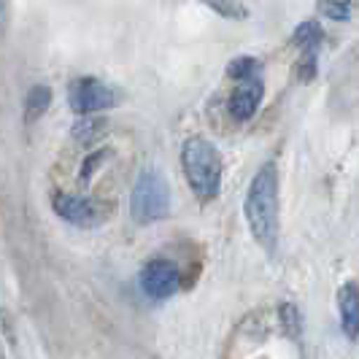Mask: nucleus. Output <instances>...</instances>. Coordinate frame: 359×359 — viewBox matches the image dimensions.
<instances>
[{"instance_id":"obj_11","label":"nucleus","mask_w":359,"mask_h":359,"mask_svg":"<svg viewBox=\"0 0 359 359\" xmlns=\"http://www.w3.org/2000/svg\"><path fill=\"white\" fill-rule=\"evenodd\" d=\"M100 135H106V122H100V119L84 116V119H79V122L73 125V138H76L79 144H92V141H97Z\"/></svg>"},{"instance_id":"obj_4","label":"nucleus","mask_w":359,"mask_h":359,"mask_svg":"<svg viewBox=\"0 0 359 359\" xmlns=\"http://www.w3.org/2000/svg\"><path fill=\"white\" fill-rule=\"evenodd\" d=\"M52 208L60 219H65L68 224L81 227V230L100 227L108 219V211H111L100 200L90 198V195H71V192H54Z\"/></svg>"},{"instance_id":"obj_15","label":"nucleus","mask_w":359,"mask_h":359,"mask_svg":"<svg viewBox=\"0 0 359 359\" xmlns=\"http://www.w3.org/2000/svg\"><path fill=\"white\" fill-rule=\"evenodd\" d=\"M106 157H108V151H103V149H100V151H95V154H90L87 160L81 162V173H79V181H84V184H87V181H90L92 176H95L97 165L106 160Z\"/></svg>"},{"instance_id":"obj_7","label":"nucleus","mask_w":359,"mask_h":359,"mask_svg":"<svg viewBox=\"0 0 359 359\" xmlns=\"http://www.w3.org/2000/svg\"><path fill=\"white\" fill-rule=\"evenodd\" d=\"M262 95H265V87H262L259 79L238 84V87L230 92V100H227L230 116H233L235 122H249L254 114H257L259 103H262Z\"/></svg>"},{"instance_id":"obj_5","label":"nucleus","mask_w":359,"mask_h":359,"mask_svg":"<svg viewBox=\"0 0 359 359\" xmlns=\"http://www.w3.org/2000/svg\"><path fill=\"white\" fill-rule=\"evenodd\" d=\"M119 90H114L111 84L100 81V79H92V76H84V79H76L68 90V103L76 114L81 116H90V114H97V111H106V108H114L119 103Z\"/></svg>"},{"instance_id":"obj_8","label":"nucleus","mask_w":359,"mask_h":359,"mask_svg":"<svg viewBox=\"0 0 359 359\" xmlns=\"http://www.w3.org/2000/svg\"><path fill=\"white\" fill-rule=\"evenodd\" d=\"M338 316L341 330L348 341H359V289L357 284H343L338 289Z\"/></svg>"},{"instance_id":"obj_17","label":"nucleus","mask_w":359,"mask_h":359,"mask_svg":"<svg viewBox=\"0 0 359 359\" xmlns=\"http://www.w3.org/2000/svg\"><path fill=\"white\" fill-rule=\"evenodd\" d=\"M313 73H316V52H306L300 68H297V76H300V81H311Z\"/></svg>"},{"instance_id":"obj_6","label":"nucleus","mask_w":359,"mask_h":359,"mask_svg":"<svg viewBox=\"0 0 359 359\" xmlns=\"http://www.w3.org/2000/svg\"><path fill=\"white\" fill-rule=\"evenodd\" d=\"M138 284H141V292H144L146 297L165 300V297H170V294L179 292L181 273L170 259H149L144 268H141Z\"/></svg>"},{"instance_id":"obj_3","label":"nucleus","mask_w":359,"mask_h":359,"mask_svg":"<svg viewBox=\"0 0 359 359\" xmlns=\"http://www.w3.org/2000/svg\"><path fill=\"white\" fill-rule=\"evenodd\" d=\"M130 214L138 224H154L170 214V184L157 168L138 173L130 192Z\"/></svg>"},{"instance_id":"obj_14","label":"nucleus","mask_w":359,"mask_h":359,"mask_svg":"<svg viewBox=\"0 0 359 359\" xmlns=\"http://www.w3.org/2000/svg\"><path fill=\"white\" fill-rule=\"evenodd\" d=\"M319 8H322V14L327 19L343 22V19L351 17V11H354V3H322Z\"/></svg>"},{"instance_id":"obj_2","label":"nucleus","mask_w":359,"mask_h":359,"mask_svg":"<svg viewBox=\"0 0 359 359\" xmlns=\"http://www.w3.org/2000/svg\"><path fill=\"white\" fill-rule=\"evenodd\" d=\"M181 168H184V179L192 187V192L200 200H214L222 189V173H224V162L222 154L208 138L192 135L181 146Z\"/></svg>"},{"instance_id":"obj_16","label":"nucleus","mask_w":359,"mask_h":359,"mask_svg":"<svg viewBox=\"0 0 359 359\" xmlns=\"http://www.w3.org/2000/svg\"><path fill=\"white\" fill-rule=\"evenodd\" d=\"M281 319H284V330H287L292 338H297V332H300V316H297V311H294L292 303L281 306Z\"/></svg>"},{"instance_id":"obj_13","label":"nucleus","mask_w":359,"mask_h":359,"mask_svg":"<svg viewBox=\"0 0 359 359\" xmlns=\"http://www.w3.org/2000/svg\"><path fill=\"white\" fill-rule=\"evenodd\" d=\"M208 8L222 14L224 19H246L249 17V6L246 3H208Z\"/></svg>"},{"instance_id":"obj_1","label":"nucleus","mask_w":359,"mask_h":359,"mask_svg":"<svg viewBox=\"0 0 359 359\" xmlns=\"http://www.w3.org/2000/svg\"><path fill=\"white\" fill-rule=\"evenodd\" d=\"M243 214H246V224L254 238L265 249H273L278 238V168L276 162H265L254 173L246 200H243Z\"/></svg>"},{"instance_id":"obj_10","label":"nucleus","mask_w":359,"mask_h":359,"mask_svg":"<svg viewBox=\"0 0 359 359\" xmlns=\"http://www.w3.org/2000/svg\"><path fill=\"white\" fill-rule=\"evenodd\" d=\"M322 41H324V30L316 19H308L303 25H297L294 33H292V43L300 46L303 52H316L322 46Z\"/></svg>"},{"instance_id":"obj_12","label":"nucleus","mask_w":359,"mask_h":359,"mask_svg":"<svg viewBox=\"0 0 359 359\" xmlns=\"http://www.w3.org/2000/svg\"><path fill=\"white\" fill-rule=\"evenodd\" d=\"M259 73V60L257 57H235L233 62L227 65V76L235 79V81H252Z\"/></svg>"},{"instance_id":"obj_9","label":"nucleus","mask_w":359,"mask_h":359,"mask_svg":"<svg viewBox=\"0 0 359 359\" xmlns=\"http://www.w3.org/2000/svg\"><path fill=\"white\" fill-rule=\"evenodd\" d=\"M52 106V87L36 84L25 95V122H36L46 114V108Z\"/></svg>"}]
</instances>
